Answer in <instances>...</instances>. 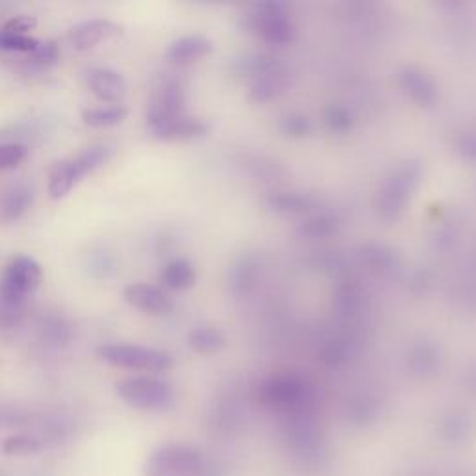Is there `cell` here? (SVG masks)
I'll return each instance as SVG.
<instances>
[{
	"instance_id": "cell-26",
	"label": "cell",
	"mask_w": 476,
	"mask_h": 476,
	"mask_svg": "<svg viewBox=\"0 0 476 476\" xmlns=\"http://www.w3.org/2000/svg\"><path fill=\"white\" fill-rule=\"evenodd\" d=\"M339 229H340L339 216L322 212V214L311 216V218H308L304 224H301L299 235L306 238H328V237H333L335 233H339Z\"/></svg>"
},
{
	"instance_id": "cell-1",
	"label": "cell",
	"mask_w": 476,
	"mask_h": 476,
	"mask_svg": "<svg viewBox=\"0 0 476 476\" xmlns=\"http://www.w3.org/2000/svg\"><path fill=\"white\" fill-rule=\"evenodd\" d=\"M422 176H424V167L422 162L417 158H410L400 166H397V169L391 171V176L385 179L383 187L380 188L374 199L378 218L389 224L397 222L404 214L413 194L417 192Z\"/></svg>"
},
{
	"instance_id": "cell-31",
	"label": "cell",
	"mask_w": 476,
	"mask_h": 476,
	"mask_svg": "<svg viewBox=\"0 0 476 476\" xmlns=\"http://www.w3.org/2000/svg\"><path fill=\"white\" fill-rule=\"evenodd\" d=\"M471 419L463 413H451L441 420V434L449 441H461L471 434Z\"/></svg>"
},
{
	"instance_id": "cell-28",
	"label": "cell",
	"mask_w": 476,
	"mask_h": 476,
	"mask_svg": "<svg viewBox=\"0 0 476 476\" xmlns=\"http://www.w3.org/2000/svg\"><path fill=\"white\" fill-rule=\"evenodd\" d=\"M380 417V402L370 395H360L349 404V419L360 426L370 424Z\"/></svg>"
},
{
	"instance_id": "cell-30",
	"label": "cell",
	"mask_w": 476,
	"mask_h": 476,
	"mask_svg": "<svg viewBox=\"0 0 476 476\" xmlns=\"http://www.w3.org/2000/svg\"><path fill=\"white\" fill-rule=\"evenodd\" d=\"M324 121L329 131L337 133V135H344V133L352 131L354 123H356L350 108H346L342 105H331L324 114Z\"/></svg>"
},
{
	"instance_id": "cell-36",
	"label": "cell",
	"mask_w": 476,
	"mask_h": 476,
	"mask_svg": "<svg viewBox=\"0 0 476 476\" xmlns=\"http://www.w3.org/2000/svg\"><path fill=\"white\" fill-rule=\"evenodd\" d=\"M460 229L461 224L454 218H447L441 222V226L438 228V231L434 233V244L441 249H449L460 237Z\"/></svg>"
},
{
	"instance_id": "cell-27",
	"label": "cell",
	"mask_w": 476,
	"mask_h": 476,
	"mask_svg": "<svg viewBox=\"0 0 476 476\" xmlns=\"http://www.w3.org/2000/svg\"><path fill=\"white\" fill-rule=\"evenodd\" d=\"M352 354H354V342L344 337H335L326 340L319 352L320 361L326 367H340L352 358Z\"/></svg>"
},
{
	"instance_id": "cell-41",
	"label": "cell",
	"mask_w": 476,
	"mask_h": 476,
	"mask_svg": "<svg viewBox=\"0 0 476 476\" xmlns=\"http://www.w3.org/2000/svg\"><path fill=\"white\" fill-rule=\"evenodd\" d=\"M35 25H37V19H35V17L21 15V17H14V19H10V21L3 26V30L12 32V34L26 35V32H30L32 28H35Z\"/></svg>"
},
{
	"instance_id": "cell-13",
	"label": "cell",
	"mask_w": 476,
	"mask_h": 476,
	"mask_svg": "<svg viewBox=\"0 0 476 476\" xmlns=\"http://www.w3.org/2000/svg\"><path fill=\"white\" fill-rule=\"evenodd\" d=\"M443 358L441 350L436 342L431 340H417L411 344L408 352V369L411 376L417 380H431L441 370Z\"/></svg>"
},
{
	"instance_id": "cell-33",
	"label": "cell",
	"mask_w": 476,
	"mask_h": 476,
	"mask_svg": "<svg viewBox=\"0 0 476 476\" xmlns=\"http://www.w3.org/2000/svg\"><path fill=\"white\" fill-rule=\"evenodd\" d=\"M279 127H281L283 135L289 137V138H304V137H308L313 131L311 119L306 114H298V112L287 114L281 119Z\"/></svg>"
},
{
	"instance_id": "cell-5",
	"label": "cell",
	"mask_w": 476,
	"mask_h": 476,
	"mask_svg": "<svg viewBox=\"0 0 476 476\" xmlns=\"http://www.w3.org/2000/svg\"><path fill=\"white\" fill-rule=\"evenodd\" d=\"M289 440L294 449V456L306 467H322L326 460V447L309 408L290 411L289 419Z\"/></svg>"
},
{
	"instance_id": "cell-20",
	"label": "cell",
	"mask_w": 476,
	"mask_h": 476,
	"mask_svg": "<svg viewBox=\"0 0 476 476\" xmlns=\"http://www.w3.org/2000/svg\"><path fill=\"white\" fill-rule=\"evenodd\" d=\"M265 205L268 210L283 216H299V214H308L317 207V201L308 196V194H299V192H289V190H276L270 192L265 199Z\"/></svg>"
},
{
	"instance_id": "cell-9",
	"label": "cell",
	"mask_w": 476,
	"mask_h": 476,
	"mask_svg": "<svg viewBox=\"0 0 476 476\" xmlns=\"http://www.w3.org/2000/svg\"><path fill=\"white\" fill-rule=\"evenodd\" d=\"M183 110H185L183 84L173 76L160 78L149 99L147 128L149 131H155V128L181 117Z\"/></svg>"
},
{
	"instance_id": "cell-35",
	"label": "cell",
	"mask_w": 476,
	"mask_h": 476,
	"mask_svg": "<svg viewBox=\"0 0 476 476\" xmlns=\"http://www.w3.org/2000/svg\"><path fill=\"white\" fill-rule=\"evenodd\" d=\"M335 306L339 315H352L360 308V292L354 285H342L337 290Z\"/></svg>"
},
{
	"instance_id": "cell-32",
	"label": "cell",
	"mask_w": 476,
	"mask_h": 476,
	"mask_svg": "<svg viewBox=\"0 0 476 476\" xmlns=\"http://www.w3.org/2000/svg\"><path fill=\"white\" fill-rule=\"evenodd\" d=\"M39 47V41L30 37V35H21V34H12L6 30H0V49L8 53H25L32 55Z\"/></svg>"
},
{
	"instance_id": "cell-19",
	"label": "cell",
	"mask_w": 476,
	"mask_h": 476,
	"mask_svg": "<svg viewBox=\"0 0 476 476\" xmlns=\"http://www.w3.org/2000/svg\"><path fill=\"white\" fill-rule=\"evenodd\" d=\"M360 261L374 274L387 276L399 270L400 267V257L395 249H391L385 244L380 242H369L363 244L360 249Z\"/></svg>"
},
{
	"instance_id": "cell-22",
	"label": "cell",
	"mask_w": 476,
	"mask_h": 476,
	"mask_svg": "<svg viewBox=\"0 0 476 476\" xmlns=\"http://www.w3.org/2000/svg\"><path fill=\"white\" fill-rule=\"evenodd\" d=\"M228 339L224 335L222 329L218 328H210V326H203V328H196L188 333V344L190 349L197 354H216L220 352L224 346H226Z\"/></svg>"
},
{
	"instance_id": "cell-12",
	"label": "cell",
	"mask_w": 476,
	"mask_h": 476,
	"mask_svg": "<svg viewBox=\"0 0 476 476\" xmlns=\"http://www.w3.org/2000/svg\"><path fill=\"white\" fill-rule=\"evenodd\" d=\"M119 26H116L110 21H103V19H94V21H86L80 23L78 26H75L69 34V43L75 51H92L103 43L114 39L116 35H119Z\"/></svg>"
},
{
	"instance_id": "cell-38",
	"label": "cell",
	"mask_w": 476,
	"mask_h": 476,
	"mask_svg": "<svg viewBox=\"0 0 476 476\" xmlns=\"http://www.w3.org/2000/svg\"><path fill=\"white\" fill-rule=\"evenodd\" d=\"M456 153L471 164H476V131L474 128H467V131L460 133L454 140Z\"/></svg>"
},
{
	"instance_id": "cell-39",
	"label": "cell",
	"mask_w": 476,
	"mask_h": 476,
	"mask_svg": "<svg viewBox=\"0 0 476 476\" xmlns=\"http://www.w3.org/2000/svg\"><path fill=\"white\" fill-rule=\"evenodd\" d=\"M26 158V147L21 144L0 146V169H10L19 166Z\"/></svg>"
},
{
	"instance_id": "cell-29",
	"label": "cell",
	"mask_w": 476,
	"mask_h": 476,
	"mask_svg": "<svg viewBox=\"0 0 476 476\" xmlns=\"http://www.w3.org/2000/svg\"><path fill=\"white\" fill-rule=\"evenodd\" d=\"M128 110L123 106H110V108H97V110H86L82 114V119L86 125L96 127V128H106L119 125L127 117Z\"/></svg>"
},
{
	"instance_id": "cell-3",
	"label": "cell",
	"mask_w": 476,
	"mask_h": 476,
	"mask_svg": "<svg viewBox=\"0 0 476 476\" xmlns=\"http://www.w3.org/2000/svg\"><path fill=\"white\" fill-rule=\"evenodd\" d=\"M240 26L244 32L261 37L276 47H285L296 37V26L289 15V5L279 0H265L249 8L242 15Z\"/></svg>"
},
{
	"instance_id": "cell-15",
	"label": "cell",
	"mask_w": 476,
	"mask_h": 476,
	"mask_svg": "<svg viewBox=\"0 0 476 476\" xmlns=\"http://www.w3.org/2000/svg\"><path fill=\"white\" fill-rule=\"evenodd\" d=\"M261 276V258L253 253H242L231 265L228 274V287L235 298L248 296Z\"/></svg>"
},
{
	"instance_id": "cell-34",
	"label": "cell",
	"mask_w": 476,
	"mask_h": 476,
	"mask_svg": "<svg viewBox=\"0 0 476 476\" xmlns=\"http://www.w3.org/2000/svg\"><path fill=\"white\" fill-rule=\"evenodd\" d=\"M60 60V49L55 41H47V43H39V47L35 53L28 55V62L34 67H51Z\"/></svg>"
},
{
	"instance_id": "cell-18",
	"label": "cell",
	"mask_w": 476,
	"mask_h": 476,
	"mask_svg": "<svg viewBox=\"0 0 476 476\" xmlns=\"http://www.w3.org/2000/svg\"><path fill=\"white\" fill-rule=\"evenodd\" d=\"M151 137L164 140V142H185V140H196L208 133V123L197 117L181 116L173 119L155 131H149Z\"/></svg>"
},
{
	"instance_id": "cell-21",
	"label": "cell",
	"mask_w": 476,
	"mask_h": 476,
	"mask_svg": "<svg viewBox=\"0 0 476 476\" xmlns=\"http://www.w3.org/2000/svg\"><path fill=\"white\" fill-rule=\"evenodd\" d=\"M90 88L101 101L119 103L125 97L127 84L119 73L110 69H97L90 75Z\"/></svg>"
},
{
	"instance_id": "cell-37",
	"label": "cell",
	"mask_w": 476,
	"mask_h": 476,
	"mask_svg": "<svg viewBox=\"0 0 476 476\" xmlns=\"http://www.w3.org/2000/svg\"><path fill=\"white\" fill-rule=\"evenodd\" d=\"M5 452L10 456H26V454H34L41 451V443L34 438L28 436H14L10 440H6L5 443Z\"/></svg>"
},
{
	"instance_id": "cell-6",
	"label": "cell",
	"mask_w": 476,
	"mask_h": 476,
	"mask_svg": "<svg viewBox=\"0 0 476 476\" xmlns=\"http://www.w3.org/2000/svg\"><path fill=\"white\" fill-rule=\"evenodd\" d=\"M110 157V149L105 146H94L86 149L75 158L62 160L53 167L51 181H49V194L53 199L66 197L73 187L86 176H90L97 167H101Z\"/></svg>"
},
{
	"instance_id": "cell-8",
	"label": "cell",
	"mask_w": 476,
	"mask_h": 476,
	"mask_svg": "<svg viewBox=\"0 0 476 476\" xmlns=\"http://www.w3.org/2000/svg\"><path fill=\"white\" fill-rule=\"evenodd\" d=\"M117 395L123 402L144 411H166L176 402L173 389L153 378H133L117 385Z\"/></svg>"
},
{
	"instance_id": "cell-25",
	"label": "cell",
	"mask_w": 476,
	"mask_h": 476,
	"mask_svg": "<svg viewBox=\"0 0 476 476\" xmlns=\"http://www.w3.org/2000/svg\"><path fill=\"white\" fill-rule=\"evenodd\" d=\"M279 64H283L279 58L270 56V55H261V53H251V55H244L240 58L235 60V73L238 76H248L251 80H255L257 76H261L263 73L278 67Z\"/></svg>"
},
{
	"instance_id": "cell-7",
	"label": "cell",
	"mask_w": 476,
	"mask_h": 476,
	"mask_svg": "<svg viewBox=\"0 0 476 476\" xmlns=\"http://www.w3.org/2000/svg\"><path fill=\"white\" fill-rule=\"evenodd\" d=\"M97 352L106 363L123 369L164 372L173 367L169 354L138 344H105Z\"/></svg>"
},
{
	"instance_id": "cell-24",
	"label": "cell",
	"mask_w": 476,
	"mask_h": 476,
	"mask_svg": "<svg viewBox=\"0 0 476 476\" xmlns=\"http://www.w3.org/2000/svg\"><path fill=\"white\" fill-rule=\"evenodd\" d=\"M32 205V192L26 185H17L3 199V207H0V220L3 222H14L30 208Z\"/></svg>"
},
{
	"instance_id": "cell-10",
	"label": "cell",
	"mask_w": 476,
	"mask_h": 476,
	"mask_svg": "<svg viewBox=\"0 0 476 476\" xmlns=\"http://www.w3.org/2000/svg\"><path fill=\"white\" fill-rule=\"evenodd\" d=\"M263 399L281 410L296 411L311 406L313 391L311 385L298 374L272 376L263 385Z\"/></svg>"
},
{
	"instance_id": "cell-4",
	"label": "cell",
	"mask_w": 476,
	"mask_h": 476,
	"mask_svg": "<svg viewBox=\"0 0 476 476\" xmlns=\"http://www.w3.org/2000/svg\"><path fill=\"white\" fill-rule=\"evenodd\" d=\"M210 463L190 445L171 443L155 451L147 461L149 476H208Z\"/></svg>"
},
{
	"instance_id": "cell-14",
	"label": "cell",
	"mask_w": 476,
	"mask_h": 476,
	"mask_svg": "<svg viewBox=\"0 0 476 476\" xmlns=\"http://www.w3.org/2000/svg\"><path fill=\"white\" fill-rule=\"evenodd\" d=\"M290 84H292L290 71L287 69L285 64H279L278 67L251 80L249 99L253 103H268V101L283 96L290 88Z\"/></svg>"
},
{
	"instance_id": "cell-42",
	"label": "cell",
	"mask_w": 476,
	"mask_h": 476,
	"mask_svg": "<svg viewBox=\"0 0 476 476\" xmlns=\"http://www.w3.org/2000/svg\"><path fill=\"white\" fill-rule=\"evenodd\" d=\"M248 167L255 173L257 177H270L278 166L272 160L267 162L265 157H255L251 162H248Z\"/></svg>"
},
{
	"instance_id": "cell-11",
	"label": "cell",
	"mask_w": 476,
	"mask_h": 476,
	"mask_svg": "<svg viewBox=\"0 0 476 476\" xmlns=\"http://www.w3.org/2000/svg\"><path fill=\"white\" fill-rule=\"evenodd\" d=\"M123 294H125V299L135 309L144 311L147 315L162 317V315H169L173 309L171 298L155 285L135 283V285H128Z\"/></svg>"
},
{
	"instance_id": "cell-43",
	"label": "cell",
	"mask_w": 476,
	"mask_h": 476,
	"mask_svg": "<svg viewBox=\"0 0 476 476\" xmlns=\"http://www.w3.org/2000/svg\"><path fill=\"white\" fill-rule=\"evenodd\" d=\"M465 381H467V389H471L472 393H476V363L467 370Z\"/></svg>"
},
{
	"instance_id": "cell-2",
	"label": "cell",
	"mask_w": 476,
	"mask_h": 476,
	"mask_svg": "<svg viewBox=\"0 0 476 476\" xmlns=\"http://www.w3.org/2000/svg\"><path fill=\"white\" fill-rule=\"evenodd\" d=\"M43 281L41 267L30 257H15L0 276V317L10 322L17 320L26 299Z\"/></svg>"
},
{
	"instance_id": "cell-23",
	"label": "cell",
	"mask_w": 476,
	"mask_h": 476,
	"mask_svg": "<svg viewBox=\"0 0 476 476\" xmlns=\"http://www.w3.org/2000/svg\"><path fill=\"white\" fill-rule=\"evenodd\" d=\"M162 283L171 290H187L196 283V270L187 258H173L162 270Z\"/></svg>"
},
{
	"instance_id": "cell-17",
	"label": "cell",
	"mask_w": 476,
	"mask_h": 476,
	"mask_svg": "<svg viewBox=\"0 0 476 476\" xmlns=\"http://www.w3.org/2000/svg\"><path fill=\"white\" fill-rule=\"evenodd\" d=\"M212 53V41L201 34L179 37L166 51V60L176 66L194 64Z\"/></svg>"
},
{
	"instance_id": "cell-16",
	"label": "cell",
	"mask_w": 476,
	"mask_h": 476,
	"mask_svg": "<svg viewBox=\"0 0 476 476\" xmlns=\"http://www.w3.org/2000/svg\"><path fill=\"white\" fill-rule=\"evenodd\" d=\"M400 88L419 105L434 106L438 101V86L426 71L419 67H404L399 73Z\"/></svg>"
},
{
	"instance_id": "cell-40",
	"label": "cell",
	"mask_w": 476,
	"mask_h": 476,
	"mask_svg": "<svg viewBox=\"0 0 476 476\" xmlns=\"http://www.w3.org/2000/svg\"><path fill=\"white\" fill-rule=\"evenodd\" d=\"M431 285H434V276H431L428 268H420L413 272L410 278V290L413 294H426L431 289Z\"/></svg>"
}]
</instances>
